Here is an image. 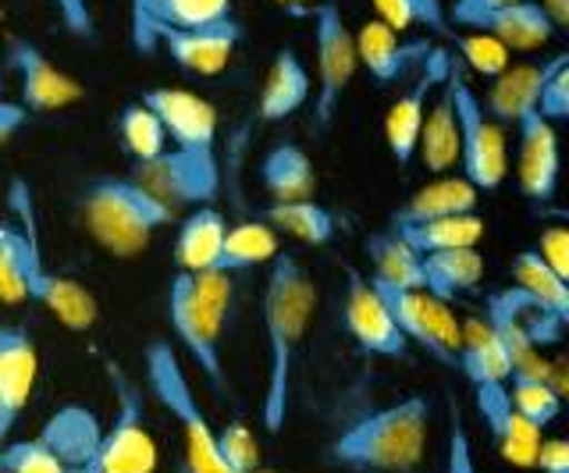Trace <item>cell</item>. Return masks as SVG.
<instances>
[{"label": "cell", "mask_w": 569, "mask_h": 473, "mask_svg": "<svg viewBox=\"0 0 569 473\" xmlns=\"http://www.w3.org/2000/svg\"><path fill=\"white\" fill-rule=\"evenodd\" d=\"M317 310V285L307 264L296 253H278L271 260V274L263 285V335H267V378H263V402L260 424L267 434H278L289 424L292 384L307 328Z\"/></svg>", "instance_id": "obj_1"}, {"label": "cell", "mask_w": 569, "mask_h": 473, "mask_svg": "<svg viewBox=\"0 0 569 473\" xmlns=\"http://www.w3.org/2000/svg\"><path fill=\"white\" fill-rule=\"evenodd\" d=\"M431 402L406 395L367 410L325 445V463L349 473H413L427 455Z\"/></svg>", "instance_id": "obj_2"}, {"label": "cell", "mask_w": 569, "mask_h": 473, "mask_svg": "<svg viewBox=\"0 0 569 473\" xmlns=\"http://www.w3.org/2000/svg\"><path fill=\"white\" fill-rule=\"evenodd\" d=\"M79 221L97 246L114 260H136L150 250L160 228L178 224V214L153 200L129 174H93L76 197Z\"/></svg>", "instance_id": "obj_3"}, {"label": "cell", "mask_w": 569, "mask_h": 473, "mask_svg": "<svg viewBox=\"0 0 569 473\" xmlns=\"http://www.w3.org/2000/svg\"><path fill=\"white\" fill-rule=\"evenodd\" d=\"M8 214L22 224L26 232V253H22V268H26V292L32 303H40L53 321L64 324L68 331H89L100 318L97 295L86 285L71 282L68 274L53 271L50 260L43 253V232H40V210H36V192L29 179L22 174H11L8 179Z\"/></svg>", "instance_id": "obj_4"}, {"label": "cell", "mask_w": 569, "mask_h": 473, "mask_svg": "<svg viewBox=\"0 0 569 473\" xmlns=\"http://www.w3.org/2000/svg\"><path fill=\"white\" fill-rule=\"evenodd\" d=\"M142 378H147V389L157 399V406L174 420L178 431H182L186 470L189 473H228L221 449H218V427H213L210 416L203 413L186 366L168 339L157 335L142 345Z\"/></svg>", "instance_id": "obj_5"}, {"label": "cell", "mask_w": 569, "mask_h": 473, "mask_svg": "<svg viewBox=\"0 0 569 473\" xmlns=\"http://www.w3.org/2000/svg\"><path fill=\"white\" fill-rule=\"evenodd\" d=\"M103 374L114 392V416L100 431V442L82 473H153L157 445L147 427V399L139 381L118 360H103Z\"/></svg>", "instance_id": "obj_6"}, {"label": "cell", "mask_w": 569, "mask_h": 473, "mask_svg": "<svg viewBox=\"0 0 569 473\" xmlns=\"http://www.w3.org/2000/svg\"><path fill=\"white\" fill-rule=\"evenodd\" d=\"M129 179H136L153 200L168 210H196L210 207L221 192V161L218 150H164L153 161H139L129 168Z\"/></svg>", "instance_id": "obj_7"}, {"label": "cell", "mask_w": 569, "mask_h": 473, "mask_svg": "<svg viewBox=\"0 0 569 473\" xmlns=\"http://www.w3.org/2000/svg\"><path fill=\"white\" fill-rule=\"evenodd\" d=\"M313 22V47H317V90H313V125L320 132L331 129L335 114L342 111V100L352 85V76L360 61H356V40L342 19V8L335 0H320V4L299 11Z\"/></svg>", "instance_id": "obj_8"}, {"label": "cell", "mask_w": 569, "mask_h": 473, "mask_svg": "<svg viewBox=\"0 0 569 473\" xmlns=\"http://www.w3.org/2000/svg\"><path fill=\"white\" fill-rule=\"evenodd\" d=\"M370 289L381 295L385 310L391 313V321H396V328L402 331V339L409 345H420L423 353L438 360L441 366L459 371L462 321H456L449 303L435 300V295L423 289H399V285H381V282H370Z\"/></svg>", "instance_id": "obj_9"}, {"label": "cell", "mask_w": 569, "mask_h": 473, "mask_svg": "<svg viewBox=\"0 0 569 473\" xmlns=\"http://www.w3.org/2000/svg\"><path fill=\"white\" fill-rule=\"evenodd\" d=\"M168 321L174 328L178 342L189 353V360L200 366V374L213 384L218 392L228 389V374H224V318L213 310L200 289H196L189 271H174L171 285H168Z\"/></svg>", "instance_id": "obj_10"}, {"label": "cell", "mask_w": 569, "mask_h": 473, "mask_svg": "<svg viewBox=\"0 0 569 473\" xmlns=\"http://www.w3.org/2000/svg\"><path fill=\"white\" fill-rule=\"evenodd\" d=\"M456 118H459L462 179L477 192H495L509 174L506 135H502V125H495L488 118L485 103H480L467 76H459V85H456Z\"/></svg>", "instance_id": "obj_11"}, {"label": "cell", "mask_w": 569, "mask_h": 473, "mask_svg": "<svg viewBox=\"0 0 569 473\" xmlns=\"http://www.w3.org/2000/svg\"><path fill=\"white\" fill-rule=\"evenodd\" d=\"M8 72L18 79V103L29 114L64 111L82 100L79 79H71L58 61H50L40 47L26 37H8Z\"/></svg>", "instance_id": "obj_12"}, {"label": "cell", "mask_w": 569, "mask_h": 473, "mask_svg": "<svg viewBox=\"0 0 569 473\" xmlns=\"http://www.w3.org/2000/svg\"><path fill=\"white\" fill-rule=\"evenodd\" d=\"M456 54H449L445 47H435L431 58H427L417 68V79L399 93V100L391 103L385 114V147L391 153L396 164H409L417 157V143H420V125L427 114V103L438 93V85L449 76Z\"/></svg>", "instance_id": "obj_13"}, {"label": "cell", "mask_w": 569, "mask_h": 473, "mask_svg": "<svg viewBox=\"0 0 569 473\" xmlns=\"http://www.w3.org/2000/svg\"><path fill=\"white\" fill-rule=\"evenodd\" d=\"M346 331L352 335L356 349L363 356H381V360H406L409 356V342L402 339V331L391 321V313L385 310L381 295L370 289L367 278L346 268Z\"/></svg>", "instance_id": "obj_14"}, {"label": "cell", "mask_w": 569, "mask_h": 473, "mask_svg": "<svg viewBox=\"0 0 569 473\" xmlns=\"http://www.w3.org/2000/svg\"><path fill=\"white\" fill-rule=\"evenodd\" d=\"M139 103L153 111L178 150H218V111L200 93L178 90V85H153Z\"/></svg>", "instance_id": "obj_15"}, {"label": "cell", "mask_w": 569, "mask_h": 473, "mask_svg": "<svg viewBox=\"0 0 569 473\" xmlns=\"http://www.w3.org/2000/svg\"><path fill=\"white\" fill-rule=\"evenodd\" d=\"M153 43L168 50V58L192 76H218L228 68L236 47L242 43V22L228 14L221 22H210L200 29H153Z\"/></svg>", "instance_id": "obj_16"}, {"label": "cell", "mask_w": 569, "mask_h": 473, "mask_svg": "<svg viewBox=\"0 0 569 473\" xmlns=\"http://www.w3.org/2000/svg\"><path fill=\"white\" fill-rule=\"evenodd\" d=\"M516 143H520V161H516V179L530 203H551L559 189V135L556 125L545 121L538 111L516 121Z\"/></svg>", "instance_id": "obj_17"}, {"label": "cell", "mask_w": 569, "mask_h": 473, "mask_svg": "<svg viewBox=\"0 0 569 473\" xmlns=\"http://www.w3.org/2000/svg\"><path fill=\"white\" fill-rule=\"evenodd\" d=\"M473 399H477V413L485 420L498 455L512 466H523V470L533 466V460H538V445H541V431L530 427L527 420L512 410L506 384L502 381H477Z\"/></svg>", "instance_id": "obj_18"}, {"label": "cell", "mask_w": 569, "mask_h": 473, "mask_svg": "<svg viewBox=\"0 0 569 473\" xmlns=\"http://www.w3.org/2000/svg\"><path fill=\"white\" fill-rule=\"evenodd\" d=\"M352 40H356V61L367 68L370 79L378 85L406 82L435 50L431 40H402L399 32L388 29L381 19L363 22V29L356 32Z\"/></svg>", "instance_id": "obj_19"}, {"label": "cell", "mask_w": 569, "mask_h": 473, "mask_svg": "<svg viewBox=\"0 0 569 473\" xmlns=\"http://www.w3.org/2000/svg\"><path fill=\"white\" fill-rule=\"evenodd\" d=\"M462 68L452 61L449 76L438 85V93L427 103L423 125H420V143L417 157L423 161L427 171L449 174L459 164V118H456V85H459Z\"/></svg>", "instance_id": "obj_20"}, {"label": "cell", "mask_w": 569, "mask_h": 473, "mask_svg": "<svg viewBox=\"0 0 569 473\" xmlns=\"http://www.w3.org/2000/svg\"><path fill=\"white\" fill-rule=\"evenodd\" d=\"M40 378V349L26 324H0V402L11 420L29 406Z\"/></svg>", "instance_id": "obj_21"}, {"label": "cell", "mask_w": 569, "mask_h": 473, "mask_svg": "<svg viewBox=\"0 0 569 473\" xmlns=\"http://www.w3.org/2000/svg\"><path fill=\"white\" fill-rule=\"evenodd\" d=\"M562 58L566 54H551L541 64H516L506 68L502 76H495V82L488 85V100H480L495 125H516L530 111H538L541 85Z\"/></svg>", "instance_id": "obj_22"}, {"label": "cell", "mask_w": 569, "mask_h": 473, "mask_svg": "<svg viewBox=\"0 0 569 473\" xmlns=\"http://www.w3.org/2000/svg\"><path fill=\"white\" fill-rule=\"evenodd\" d=\"M480 192L462 179V174H438L435 182L420 185L402 207L388 214V228L402 224H423L438 218H456V214H477Z\"/></svg>", "instance_id": "obj_23"}, {"label": "cell", "mask_w": 569, "mask_h": 473, "mask_svg": "<svg viewBox=\"0 0 569 473\" xmlns=\"http://www.w3.org/2000/svg\"><path fill=\"white\" fill-rule=\"evenodd\" d=\"M310 93H313V79H310L307 61H302L292 47H281L271 68H267L257 114L260 121H284L307 108Z\"/></svg>", "instance_id": "obj_24"}, {"label": "cell", "mask_w": 569, "mask_h": 473, "mask_svg": "<svg viewBox=\"0 0 569 473\" xmlns=\"http://www.w3.org/2000/svg\"><path fill=\"white\" fill-rule=\"evenodd\" d=\"M257 174L274 203L313 200V192H317V171H313L310 153L299 143H292V139H278V143L267 147Z\"/></svg>", "instance_id": "obj_25"}, {"label": "cell", "mask_w": 569, "mask_h": 473, "mask_svg": "<svg viewBox=\"0 0 569 473\" xmlns=\"http://www.w3.org/2000/svg\"><path fill=\"white\" fill-rule=\"evenodd\" d=\"M470 32L495 37L506 50H538V47L551 43L556 26H551V19L541 11L538 0H512V4L485 14Z\"/></svg>", "instance_id": "obj_26"}, {"label": "cell", "mask_w": 569, "mask_h": 473, "mask_svg": "<svg viewBox=\"0 0 569 473\" xmlns=\"http://www.w3.org/2000/svg\"><path fill=\"white\" fill-rule=\"evenodd\" d=\"M228 232V221L218 207H196L178 221V235H174V264L178 271H210L213 260L221 253V242Z\"/></svg>", "instance_id": "obj_27"}, {"label": "cell", "mask_w": 569, "mask_h": 473, "mask_svg": "<svg viewBox=\"0 0 569 473\" xmlns=\"http://www.w3.org/2000/svg\"><path fill=\"white\" fill-rule=\"evenodd\" d=\"M420 274H423V292H431L441 303H452L480 285V278H485V256L477 253V246L427 253L420 256Z\"/></svg>", "instance_id": "obj_28"}, {"label": "cell", "mask_w": 569, "mask_h": 473, "mask_svg": "<svg viewBox=\"0 0 569 473\" xmlns=\"http://www.w3.org/2000/svg\"><path fill=\"white\" fill-rule=\"evenodd\" d=\"M100 431L103 427L97 424V416L86 406H64L50 416V424L36 437H40L47 449L58 452L68 470H82L100 442Z\"/></svg>", "instance_id": "obj_29"}, {"label": "cell", "mask_w": 569, "mask_h": 473, "mask_svg": "<svg viewBox=\"0 0 569 473\" xmlns=\"http://www.w3.org/2000/svg\"><path fill=\"white\" fill-rule=\"evenodd\" d=\"M417 256L441 253V250H473L480 235H485V221L477 214H456V218H438L423 224H402L391 228Z\"/></svg>", "instance_id": "obj_30"}, {"label": "cell", "mask_w": 569, "mask_h": 473, "mask_svg": "<svg viewBox=\"0 0 569 473\" xmlns=\"http://www.w3.org/2000/svg\"><path fill=\"white\" fill-rule=\"evenodd\" d=\"M263 224L271 232H284L302 246H328L338 232L335 214L317 200H292V203H271L263 210Z\"/></svg>", "instance_id": "obj_31"}, {"label": "cell", "mask_w": 569, "mask_h": 473, "mask_svg": "<svg viewBox=\"0 0 569 473\" xmlns=\"http://www.w3.org/2000/svg\"><path fill=\"white\" fill-rule=\"evenodd\" d=\"M363 253L370 260V282L399 285V289H423L420 256L409 250L391 228H381V232L367 235Z\"/></svg>", "instance_id": "obj_32"}, {"label": "cell", "mask_w": 569, "mask_h": 473, "mask_svg": "<svg viewBox=\"0 0 569 473\" xmlns=\"http://www.w3.org/2000/svg\"><path fill=\"white\" fill-rule=\"evenodd\" d=\"M459 374L470 384L477 381H509V360L502 353V342L495 339L485 318L462 321V342H459Z\"/></svg>", "instance_id": "obj_33"}, {"label": "cell", "mask_w": 569, "mask_h": 473, "mask_svg": "<svg viewBox=\"0 0 569 473\" xmlns=\"http://www.w3.org/2000/svg\"><path fill=\"white\" fill-rule=\"evenodd\" d=\"M278 235L267 228L263 221H242L236 228H228L224 242H221V253L213 260L210 271H221V274H239V271H253L260 264H271L278 256Z\"/></svg>", "instance_id": "obj_34"}, {"label": "cell", "mask_w": 569, "mask_h": 473, "mask_svg": "<svg viewBox=\"0 0 569 473\" xmlns=\"http://www.w3.org/2000/svg\"><path fill=\"white\" fill-rule=\"evenodd\" d=\"M512 278L516 289L527 292L541 310L556 313L559 321H569V282L551 271L533 250H520L512 256Z\"/></svg>", "instance_id": "obj_35"}, {"label": "cell", "mask_w": 569, "mask_h": 473, "mask_svg": "<svg viewBox=\"0 0 569 473\" xmlns=\"http://www.w3.org/2000/svg\"><path fill=\"white\" fill-rule=\"evenodd\" d=\"M231 14V0H150L147 8V32L153 43V29H200L210 22H221ZM157 50V43H153Z\"/></svg>", "instance_id": "obj_36"}, {"label": "cell", "mask_w": 569, "mask_h": 473, "mask_svg": "<svg viewBox=\"0 0 569 473\" xmlns=\"http://www.w3.org/2000/svg\"><path fill=\"white\" fill-rule=\"evenodd\" d=\"M509 399H512V410L520 413L530 427L545 431L551 420L562 413V392L556 389L551 381L541 378H523V374H509L506 381Z\"/></svg>", "instance_id": "obj_37"}, {"label": "cell", "mask_w": 569, "mask_h": 473, "mask_svg": "<svg viewBox=\"0 0 569 473\" xmlns=\"http://www.w3.org/2000/svg\"><path fill=\"white\" fill-rule=\"evenodd\" d=\"M118 135H121L124 153L132 157V164L153 161V157H160L168 150L164 129H160V121L153 118V111L142 108V103H124L121 114H118Z\"/></svg>", "instance_id": "obj_38"}, {"label": "cell", "mask_w": 569, "mask_h": 473, "mask_svg": "<svg viewBox=\"0 0 569 473\" xmlns=\"http://www.w3.org/2000/svg\"><path fill=\"white\" fill-rule=\"evenodd\" d=\"M373 8H378V19L388 29H396L399 37L413 26L431 29L435 37H445V40L456 37V29L449 26V14H445L441 0H373Z\"/></svg>", "instance_id": "obj_39"}, {"label": "cell", "mask_w": 569, "mask_h": 473, "mask_svg": "<svg viewBox=\"0 0 569 473\" xmlns=\"http://www.w3.org/2000/svg\"><path fill=\"white\" fill-rule=\"evenodd\" d=\"M22 253H26V232L14 218L0 214V300L4 303H26V268H22Z\"/></svg>", "instance_id": "obj_40"}, {"label": "cell", "mask_w": 569, "mask_h": 473, "mask_svg": "<svg viewBox=\"0 0 569 473\" xmlns=\"http://www.w3.org/2000/svg\"><path fill=\"white\" fill-rule=\"evenodd\" d=\"M0 473H71V470L40 437H26V442L0 445Z\"/></svg>", "instance_id": "obj_41"}, {"label": "cell", "mask_w": 569, "mask_h": 473, "mask_svg": "<svg viewBox=\"0 0 569 473\" xmlns=\"http://www.w3.org/2000/svg\"><path fill=\"white\" fill-rule=\"evenodd\" d=\"M452 43L459 47L456 54L467 61L477 76L495 79V76H502L509 68V50L495 37H485V32H456Z\"/></svg>", "instance_id": "obj_42"}, {"label": "cell", "mask_w": 569, "mask_h": 473, "mask_svg": "<svg viewBox=\"0 0 569 473\" xmlns=\"http://www.w3.org/2000/svg\"><path fill=\"white\" fill-rule=\"evenodd\" d=\"M218 449H221V460L228 473H253L260 470V449H257V437L246 424H228L224 431H218Z\"/></svg>", "instance_id": "obj_43"}, {"label": "cell", "mask_w": 569, "mask_h": 473, "mask_svg": "<svg viewBox=\"0 0 569 473\" xmlns=\"http://www.w3.org/2000/svg\"><path fill=\"white\" fill-rule=\"evenodd\" d=\"M445 473H480L473 460V442L456 402H449V445H445Z\"/></svg>", "instance_id": "obj_44"}, {"label": "cell", "mask_w": 569, "mask_h": 473, "mask_svg": "<svg viewBox=\"0 0 569 473\" xmlns=\"http://www.w3.org/2000/svg\"><path fill=\"white\" fill-rule=\"evenodd\" d=\"M538 114L545 121H566L569 118V54L551 68V76L541 85V97H538Z\"/></svg>", "instance_id": "obj_45"}, {"label": "cell", "mask_w": 569, "mask_h": 473, "mask_svg": "<svg viewBox=\"0 0 569 473\" xmlns=\"http://www.w3.org/2000/svg\"><path fill=\"white\" fill-rule=\"evenodd\" d=\"M50 4L61 14V26L71 32V37L86 40V43L97 40V14H93V4H89V0H50Z\"/></svg>", "instance_id": "obj_46"}, {"label": "cell", "mask_w": 569, "mask_h": 473, "mask_svg": "<svg viewBox=\"0 0 569 473\" xmlns=\"http://www.w3.org/2000/svg\"><path fill=\"white\" fill-rule=\"evenodd\" d=\"M533 253H538L545 264L562 278V282H569V232H566V228H559V224L545 228L538 250H533Z\"/></svg>", "instance_id": "obj_47"}, {"label": "cell", "mask_w": 569, "mask_h": 473, "mask_svg": "<svg viewBox=\"0 0 569 473\" xmlns=\"http://www.w3.org/2000/svg\"><path fill=\"white\" fill-rule=\"evenodd\" d=\"M512 4V0H452V8H449V26L452 29H473L485 14H491L495 8H506Z\"/></svg>", "instance_id": "obj_48"}, {"label": "cell", "mask_w": 569, "mask_h": 473, "mask_svg": "<svg viewBox=\"0 0 569 473\" xmlns=\"http://www.w3.org/2000/svg\"><path fill=\"white\" fill-rule=\"evenodd\" d=\"M533 466H538L541 473H569V442L566 437H541Z\"/></svg>", "instance_id": "obj_49"}, {"label": "cell", "mask_w": 569, "mask_h": 473, "mask_svg": "<svg viewBox=\"0 0 569 473\" xmlns=\"http://www.w3.org/2000/svg\"><path fill=\"white\" fill-rule=\"evenodd\" d=\"M147 8H150V0H129V40L136 54H153V43L147 32Z\"/></svg>", "instance_id": "obj_50"}, {"label": "cell", "mask_w": 569, "mask_h": 473, "mask_svg": "<svg viewBox=\"0 0 569 473\" xmlns=\"http://www.w3.org/2000/svg\"><path fill=\"white\" fill-rule=\"evenodd\" d=\"M29 111L18 100H0V147H8L11 139L29 125Z\"/></svg>", "instance_id": "obj_51"}, {"label": "cell", "mask_w": 569, "mask_h": 473, "mask_svg": "<svg viewBox=\"0 0 569 473\" xmlns=\"http://www.w3.org/2000/svg\"><path fill=\"white\" fill-rule=\"evenodd\" d=\"M541 11L551 19V26L556 29H566L569 26V0H538Z\"/></svg>", "instance_id": "obj_52"}, {"label": "cell", "mask_w": 569, "mask_h": 473, "mask_svg": "<svg viewBox=\"0 0 569 473\" xmlns=\"http://www.w3.org/2000/svg\"><path fill=\"white\" fill-rule=\"evenodd\" d=\"M274 4H281L284 11H307V8H313V4H320V0H274Z\"/></svg>", "instance_id": "obj_53"}, {"label": "cell", "mask_w": 569, "mask_h": 473, "mask_svg": "<svg viewBox=\"0 0 569 473\" xmlns=\"http://www.w3.org/2000/svg\"><path fill=\"white\" fill-rule=\"evenodd\" d=\"M11 427H14V420L8 416V410H4V402H0V445L8 442V434H11Z\"/></svg>", "instance_id": "obj_54"}, {"label": "cell", "mask_w": 569, "mask_h": 473, "mask_svg": "<svg viewBox=\"0 0 569 473\" xmlns=\"http://www.w3.org/2000/svg\"><path fill=\"white\" fill-rule=\"evenodd\" d=\"M182 473H189V470L182 466ZM253 473H274V470H253Z\"/></svg>", "instance_id": "obj_55"}, {"label": "cell", "mask_w": 569, "mask_h": 473, "mask_svg": "<svg viewBox=\"0 0 569 473\" xmlns=\"http://www.w3.org/2000/svg\"><path fill=\"white\" fill-rule=\"evenodd\" d=\"M71 473H82V470H71Z\"/></svg>", "instance_id": "obj_56"}]
</instances>
